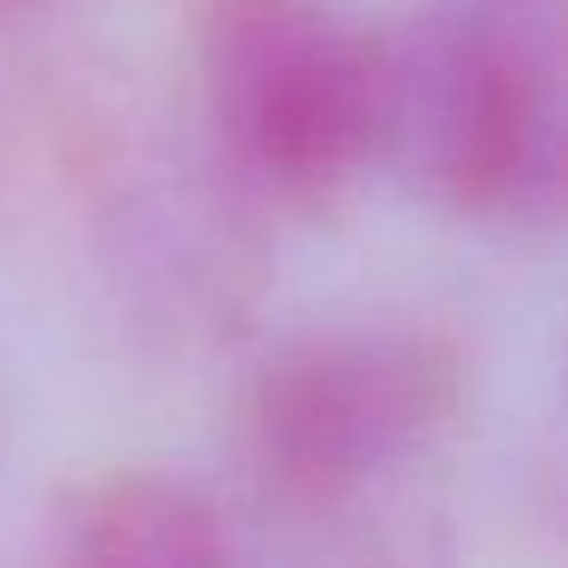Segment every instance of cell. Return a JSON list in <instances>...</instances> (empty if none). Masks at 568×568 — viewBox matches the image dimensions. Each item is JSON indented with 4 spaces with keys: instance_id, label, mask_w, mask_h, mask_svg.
<instances>
[{
    "instance_id": "obj_1",
    "label": "cell",
    "mask_w": 568,
    "mask_h": 568,
    "mask_svg": "<svg viewBox=\"0 0 568 568\" xmlns=\"http://www.w3.org/2000/svg\"><path fill=\"white\" fill-rule=\"evenodd\" d=\"M190 62L239 196L324 209L373 172L379 19L348 0H196Z\"/></svg>"
},
{
    "instance_id": "obj_2",
    "label": "cell",
    "mask_w": 568,
    "mask_h": 568,
    "mask_svg": "<svg viewBox=\"0 0 568 568\" xmlns=\"http://www.w3.org/2000/svg\"><path fill=\"white\" fill-rule=\"evenodd\" d=\"M458 404V355L440 331L355 318L282 343L245 397V446L282 501L324 507L409 458Z\"/></svg>"
},
{
    "instance_id": "obj_3",
    "label": "cell",
    "mask_w": 568,
    "mask_h": 568,
    "mask_svg": "<svg viewBox=\"0 0 568 568\" xmlns=\"http://www.w3.org/2000/svg\"><path fill=\"white\" fill-rule=\"evenodd\" d=\"M538 104V43L422 0L379 19L373 172L470 221H514Z\"/></svg>"
},
{
    "instance_id": "obj_4",
    "label": "cell",
    "mask_w": 568,
    "mask_h": 568,
    "mask_svg": "<svg viewBox=\"0 0 568 568\" xmlns=\"http://www.w3.org/2000/svg\"><path fill=\"white\" fill-rule=\"evenodd\" d=\"M43 568H233V538L190 483L111 470L62 507Z\"/></svg>"
},
{
    "instance_id": "obj_5",
    "label": "cell",
    "mask_w": 568,
    "mask_h": 568,
    "mask_svg": "<svg viewBox=\"0 0 568 568\" xmlns=\"http://www.w3.org/2000/svg\"><path fill=\"white\" fill-rule=\"evenodd\" d=\"M434 7L519 43H568V0H434Z\"/></svg>"
},
{
    "instance_id": "obj_6",
    "label": "cell",
    "mask_w": 568,
    "mask_h": 568,
    "mask_svg": "<svg viewBox=\"0 0 568 568\" xmlns=\"http://www.w3.org/2000/svg\"><path fill=\"white\" fill-rule=\"evenodd\" d=\"M31 7H43V0H0V26H7V19H19V13H31Z\"/></svg>"
}]
</instances>
